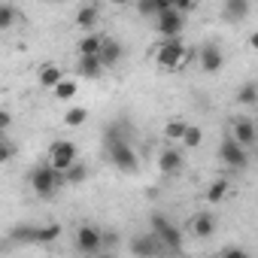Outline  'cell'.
I'll return each mask as SVG.
<instances>
[{
	"mask_svg": "<svg viewBox=\"0 0 258 258\" xmlns=\"http://www.w3.org/2000/svg\"><path fill=\"white\" fill-rule=\"evenodd\" d=\"M152 58L161 70H182L198 58V52H195V46H185L182 40H161L152 49Z\"/></svg>",
	"mask_w": 258,
	"mask_h": 258,
	"instance_id": "1",
	"label": "cell"
},
{
	"mask_svg": "<svg viewBox=\"0 0 258 258\" xmlns=\"http://www.w3.org/2000/svg\"><path fill=\"white\" fill-rule=\"evenodd\" d=\"M106 152H109V161L118 170H124V173H137L140 170V158H137L134 146L127 140H121V137H115L112 131L106 134Z\"/></svg>",
	"mask_w": 258,
	"mask_h": 258,
	"instance_id": "2",
	"label": "cell"
},
{
	"mask_svg": "<svg viewBox=\"0 0 258 258\" xmlns=\"http://www.w3.org/2000/svg\"><path fill=\"white\" fill-rule=\"evenodd\" d=\"M28 182H31V188H34V195H37V198L49 201V198H55V191L61 188V182H64V173L52 170V167H49V161H46V164H37V167L31 170Z\"/></svg>",
	"mask_w": 258,
	"mask_h": 258,
	"instance_id": "3",
	"label": "cell"
},
{
	"mask_svg": "<svg viewBox=\"0 0 258 258\" xmlns=\"http://www.w3.org/2000/svg\"><path fill=\"white\" fill-rule=\"evenodd\" d=\"M152 234L161 240V246H167V249H173V252L182 249V231H179L167 216H161V213L152 216Z\"/></svg>",
	"mask_w": 258,
	"mask_h": 258,
	"instance_id": "4",
	"label": "cell"
},
{
	"mask_svg": "<svg viewBox=\"0 0 258 258\" xmlns=\"http://www.w3.org/2000/svg\"><path fill=\"white\" fill-rule=\"evenodd\" d=\"M73 164H76V143H70V140H55V143L49 146V167L58 170V173H67Z\"/></svg>",
	"mask_w": 258,
	"mask_h": 258,
	"instance_id": "5",
	"label": "cell"
},
{
	"mask_svg": "<svg viewBox=\"0 0 258 258\" xmlns=\"http://www.w3.org/2000/svg\"><path fill=\"white\" fill-rule=\"evenodd\" d=\"M76 249L82 255H100L103 252V231L97 225H79V231H76Z\"/></svg>",
	"mask_w": 258,
	"mask_h": 258,
	"instance_id": "6",
	"label": "cell"
},
{
	"mask_svg": "<svg viewBox=\"0 0 258 258\" xmlns=\"http://www.w3.org/2000/svg\"><path fill=\"white\" fill-rule=\"evenodd\" d=\"M219 158H222V164L231 167V170H246V167H249V155H246V149H243L240 143H234L231 137L219 146Z\"/></svg>",
	"mask_w": 258,
	"mask_h": 258,
	"instance_id": "7",
	"label": "cell"
},
{
	"mask_svg": "<svg viewBox=\"0 0 258 258\" xmlns=\"http://www.w3.org/2000/svg\"><path fill=\"white\" fill-rule=\"evenodd\" d=\"M182 25H185V19H182V13H176V7L170 13H164V16L155 19V31H158L161 40H179Z\"/></svg>",
	"mask_w": 258,
	"mask_h": 258,
	"instance_id": "8",
	"label": "cell"
},
{
	"mask_svg": "<svg viewBox=\"0 0 258 258\" xmlns=\"http://www.w3.org/2000/svg\"><path fill=\"white\" fill-rule=\"evenodd\" d=\"M231 140L240 143L243 149L255 146L258 143V127H255V121L252 118H234V124H231Z\"/></svg>",
	"mask_w": 258,
	"mask_h": 258,
	"instance_id": "9",
	"label": "cell"
},
{
	"mask_svg": "<svg viewBox=\"0 0 258 258\" xmlns=\"http://www.w3.org/2000/svg\"><path fill=\"white\" fill-rule=\"evenodd\" d=\"M127 249H131L134 258H155L158 249H161V240L155 234H137V237H131Z\"/></svg>",
	"mask_w": 258,
	"mask_h": 258,
	"instance_id": "10",
	"label": "cell"
},
{
	"mask_svg": "<svg viewBox=\"0 0 258 258\" xmlns=\"http://www.w3.org/2000/svg\"><path fill=\"white\" fill-rule=\"evenodd\" d=\"M198 64H201V70H204V73H219V70L225 67V55H222V49H219V46L207 43V46H201V49H198Z\"/></svg>",
	"mask_w": 258,
	"mask_h": 258,
	"instance_id": "11",
	"label": "cell"
},
{
	"mask_svg": "<svg viewBox=\"0 0 258 258\" xmlns=\"http://www.w3.org/2000/svg\"><path fill=\"white\" fill-rule=\"evenodd\" d=\"M158 170L167 173V176H176L182 170V152L176 146H167L161 155H158Z\"/></svg>",
	"mask_w": 258,
	"mask_h": 258,
	"instance_id": "12",
	"label": "cell"
},
{
	"mask_svg": "<svg viewBox=\"0 0 258 258\" xmlns=\"http://www.w3.org/2000/svg\"><path fill=\"white\" fill-rule=\"evenodd\" d=\"M100 22V7L97 4H85L76 10V25L85 31V34H94V25Z\"/></svg>",
	"mask_w": 258,
	"mask_h": 258,
	"instance_id": "13",
	"label": "cell"
},
{
	"mask_svg": "<svg viewBox=\"0 0 258 258\" xmlns=\"http://www.w3.org/2000/svg\"><path fill=\"white\" fill-rule=\"evenodd\" d=\"M103 43H106V37H100V34H85V37L76 43V49H79V58H100V52H103Z\"/></svg>",
	"mask_w": 258,
	"mask_h": 258,
	"instance_id": "14",
	"label": "cell"
},
{
	"mask_svg": "<svg viewBox=\"0 0 258 258\" xmlns=\"http://www.w3.org/2000/svg\"><path fill=\"white\" fill-rule=\"evenodd\" d=\"M188 228H191V234H195V237L207 240V237H213V234H216V219H213L210 213H195V216H191V222H188Z\"/></svg>",
	"mask_w": 258,
	"mask_h": 258,
	"instance_id": "15",
	"label": "cell"
},
{
	"mask_svg": "<svg viewBox=\"0 0 258 258\" xmlns=\"http://www.w3.org/2000/svg\"><path fill=\"white\" fill-rule=\"evenodd\" d=\"M37 79H40V85H43V88L55 91V88H58V85H61V82L67 79V76H64V70H61L58 64H43V67H40V76H37Z\"/></svg>",
	"mask_w": 258,
	"mask_h": 258,
	"instance_id": "16",
	"label": "cell"
},
{
	"mask_svg": "<svg viewBox=\"0 0 258 258\" xmlns=\"http://www.w3.org/2000/svg\"><path fill=\"white\" fill-rule=\"evenodd\" d=\"M170 10H173V0H140L137 4V13L146 16V19H158Z\"/></svg>",
	"mask_w": 258,
	"mask_h": 258,
	"instance_id": "17",
	"label": "cell"
},
{
	"mask_svg": "<svg viewBox=\"0 0 258 258\" xmlns=\"http://www.w3.org/2000/svg\"><path fill=\"white\" fill-rule=\"evenodd\" d=\"M103 64H100V58H79L76 61V73L82 76V79H100L103 76Z\"/></svg>",
	"mask_w": 258,
	"mask_h": 258,
	"instance_id": "18",
	"label": "cell"
},
{
	"mask_svg": "<svg viewBox=\"0 0 258 258\" xmlns=\"http://www.w3.org/2000/svg\"><path fill=\"white\" fill-rule=\"evenodd\" d=\"M222 16L228 22H243L249 16V4H246V0H225V4H222Z\"/></svg>",
	"mask_w": 258,
	"mask_h": 258,
	"instance_id": "19",
	"label": "cell"
},
{
	"mask_svg": "<svg viewBox=\"0 0 258 258\" xmlns=\"http://www.w3.org/2000/svg\"><path fill=\"white\" fill-rule=\"evenodd\" d=\"M185 131H188V121H182V118H170V121L164 124V137H167V143H182Z\"/></svg>",
	"mask_w": 258,
	"mask_h": 258,
	"instance_id": "20",
	"label": "cell"
},
{
	"mask_svg": "<svg viewBox=\"0 0 258 258\" xmlns=\"http://www.w3.org/2000/svg\"><path fill=\"white\" fill-rule=\"evenodd\" d=\"M118 61H121V46L115 40H106L103 43V52H100V64L103 67H115Z\"/></svg>",
	"mask_w": 258,
	"mask_h": 258,
	"instance_id": "21",
	"label": "cell"
},
{
	"mask_svg": "<svg viewBox=\"0 0 258 258\" xmlns=\"http://www.w3.org/2000/svg\"><path fill=\"white\" fill-rule=\"evenodd\" d=\"M228 188H231V185H228V179H225V176H222V179H213V182H210V188H207V201H210V204L225 201V198H228Z\"/></svg>",
	"mask_w": 258,
	"mask_h": 258,
	"instance_id": "22",
	"label": "cell"
},
{
	"mask_svg": "<svg viewBox=\"0 0 258 258\" xmlns=\"http://www.w3.org/2000/svg\"><path fill=\"white\" fill-rule=\"evenodd\" d=\"M88 121V109L85 106H70L67 112H64V124L67 127H82Z\"/></svg>",
	"mask_w": 258,
	"mask_h": 258,
	"instance_id": "23",
	"label": "cell"
},
{
	"mask_svg": "<svg viewBox=\"0 0 258 258\" xmlns=\"http://www.w3.org/2000/svg\"><path fill=\"white\" fill-rule=\"evenodd\" d=\"M76 91H79V82H76V79H64L52 94H55V100H73Z\"/></svg>",
	"mask_w": 258,
	"mask_h": 258,
	"instance_id": "24",
	"label": "cell"
},
{
	"mask_svg": "<svg viewBox=\"0 0 258 258\" xmlns=\"http://www.w3.org/2000/svg\"><path fill=\"white\" fill-rule=\"evenodd\" d=\"M58 237H61V225H46V228H37L34 243H55Z\"/></svg>",
	"mask_w": 258,
	"mask_h": 258,
	"instance_id": "25",
	"label": "cell"
},
{
	"mask_svg": "<svg viewBox=\"0 0 258 258\" xmlns=\"http://www.w3.org/2000/svg\"><path fill=\"white\" fill-rule=\"evenodd\" d=\"M16 19H19V13L13 4H0V31H10L16 25Z\"/></svg>",
	"mask_w": 258,
	"mask_h": 258,
	"instance_id": "26",
	"label": "cell"
},
{
	"mask_svg": "<svg viewBox=\"0 0 258 258\" xmlns=\"http://www.w3.org/2000/svg\"><path fill=\"white\" fill-rule=\"evenodd\" d=\"M85 179H88V167H85V164H79V161L64 173V182H70V185H79V182H85Z\"/></svg>",
	"mask_w": 258,
	"mask_h": 258,
	"instance_id": "27",
	"label": "cell"
},
{
	"mask_svg": "<svg viewBox=\"0 0 258 258\" xmlns=\"http://www.w3.org/2000/svg\"><path fill=\"white\" fill-rule=\"evenodd\" d=\"M237 103L240 106H252V103H258V85H243L240 91H237Z\"/></svg>",
	"mask_w": 258,
	"mask_h": 258,
	"instance_id": "28",
	"label": "cell"
},
{
	"mask_svg": "<svg viewBox=\"0 0 258 258\" xmlns=\"http://www.w3.org/2000/svg\"><path fill=\"white\" fill-rule=\"evenodd\" d=\"M201 143H204V131H201L198 124H188V131H185V137H182V146H185V149H198Z\"/></svg>",
	"mask_w": 258,
	"mask_h": 258,
	"instance_id": "29",
	"label": "cell"
},
{
	"mask_svg": "<svg viewBox=\"0 0 258 258\" xmlns=\"http://www.w3.org/2000/svg\"><path fill=\"white\" fill-rule=\"evenodd\" d=\"M13 155H16V143L4 140V143H0V161H4V164H10V161H13Z\"/></svg>",
	"mask_w": 258,
	"mask_h": 258,
	"instance_id": "30",
	"label": "cell"
},
{
	"mask_svg": "<svg viewBox=\"0 0 258 258\" xmlns=\"http://www.w3.org/2000/svg\"><path fill=\"white\" fill-rule=\"evenodd\" d=\"M173 7H176V13H182V16H185V13H191V10H198L195 0H176Z\"/></svg>",
	"mask_w": 258,
	"mask_h": 258,
	"instance_id": "31",
	"label": "cell"
},
{
	"mask_svg": "<svg viewBox=\"0 0 258 258\" xmlns=\"http://www.w3.org/2000/svg\"><path fill=\"white\" fill-rule=\"evenodd\" d=\"M10 124H13V115H10V109H0V127H4V131H7Z\"/></svg>",
	"mask_w": 258,
	"mask_h": 258,
	"instance_id": "32",
	"label": "cell"
},
{
	"mask_svg": "<svg viewBox=\"0 0 258 258\" xmlns=\"http://www.w3.org/2000/svg\"><path fill=\"white\" fill-rule=\"evenodd\" d=\"M222 258H249V255H246L243 249H225V252H222Z\"/></svg>",
	"mask_w": 258,
	"mask_h": 258,
	"instance_id": "33",
	"label": "cell"
},
{
	"mask_svg": "<svg viewBox=\"0 0 258 258\" xmlns=\"http://www.w3.org/2000/svg\"><path fill=\"white\" fill-rule=\"evenodd\" d=\"M118 243V234H112V231H103V246H115Z\"/></svg>",
	"mask_w": 258,
	"mask_h": 258,
	"instance_id": "34",
	"label": "cell"
},
{
	"mask_svg": "<svg viewBox=\"0 0 258 258\" xmlns=\"http://www.w3.org/2000/svg\"><path fill=\"white\" fill-rule=\"evenodd\" d=\"M249 49H252V52H258V31H252V34H249Z\"/></svg>",
	"mask_w": 258,
	"mask_h": 258,
	"instance_id": "35",
	"label": "cell"
},
{
	"mask_svg": "<svg viewBox=\"0 0 258 258\" xmlns=\"http://www.w3.org/2000/svg\"><path fill=\"white\" fill-rule=\"evenodd\" d=\"M94 258H115L112 252H100V255H94Z\"/></svg>",
	"mask_w": 258,
	"mask_h": 258,
	"instance_id": "36",
	"label": "cell"
},
{
	"mask_svg": "<svg viewBox=\"0 0 258 258\" xmlns=\"http://www.w3.org/2000/svg\"><path fill=\"white\" fill-rule=\"evenodd\" d=\"M213 258H222V255H213Z\"/></svg>",
	"mask_w": 258,
	"mask_h": 258,
	"instance_id": "37",
	"label": "cell"
}]
</instances>
